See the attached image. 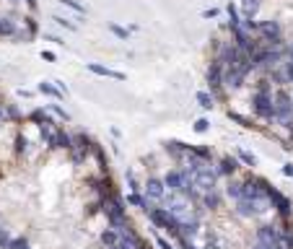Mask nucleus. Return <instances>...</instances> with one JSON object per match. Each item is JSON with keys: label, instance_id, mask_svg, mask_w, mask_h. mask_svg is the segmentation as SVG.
I'll return each instance as SVG.
<instances>
[{"label": "nucleus", "instance_id": "obj_4", "mask_svg": "<svg viewBox=\"0 0 293 249\" xmlns=\"http://www.w3.org/2000/svg\"><path fill=\"white\" fill-rule=\"evenodd\" d=\"M88 138L83 135V133H78V135H73V145H70V151H73V161L76 164H80L86 159V153H88Z\"/></svg>", "mask_w": 293, "mask_h": 249}, {"label": "nucleus", "instance_id": "obj_16", "mask_svg": "<svg viewBox=\"0 0 293 249\" xmlns=\"http://www.w3.org/2000/svg\"><path fill=\"white\" fill-rule=\"evenodd\" d=\"M52 21L57 24V26H62V29H68V31H78V26L70 21V18H65V16H52Z\"/></svg>", "mask_w": 293, "mask_h": 249}, {"label": "nucleus", "instance_id": "obj_28", "mask_svg": "<svg viewBox=\"0 0 293 249\" xmlns=\"http://www.w3.org/2000/svg\"><path fill=\"white\" fill-rule=\"evenodd\" d=\"M283 174H286V177H293V164H286V166H283Z\"/></svg>", "mask_w": 293, "mask_h": 249}, {"label": "nucleus", "instance_id": "obj_2", "mask_svg": "<svg viewBox=\"0 0 293 249\" xmlns=\"http://www.w3.org/2000/svg\"><path fill=\"white\" fill-rule=\"evenodd\" d=\"M272 104H275V117L283 119V122H291L293 119V96L288 91H275V96H272Z\"/></svg>", "mask_w": 293, "mask_h": 249}, {"label": "nucleus", "instance_id": "obj_3", "mask_svg": "<svg viewBox=\"0 0 293 249\" xmlns=\"http://www.w3.org/2000/svg\"><path fill=\"white\" fill-rule=\"evenodd\" d=\"M104 213L109 218V223H114V221H125V205H122V200L117 197V195H107Z\"/></svg>", "mask_w": 293, "mask_h": 249}, {"label": "nucleus", "instance_id": "obj_7", "mask_svg": "<svg viewBox=\"0 0 293 249\" xmlns=\"http://www.w3.org/2000/svg\"><path fill=\"white\" fill-rule=\"evenodd\" d=\"M86 68H88L91 73H96V76L114 78V81H125V73H120V70H112V68H107V65H99V62H88Z\"/></svg>", "mask_w": 293, "mask_h": 249}, {"label": "nucleus", "instance_id": "obj_37", "mask_svg": "<svg viewBox=\"0 0 293 249\" xmlns=\"http://www.w3.org/2000/svg\"><path fill=\"white\" fill-rule=\"evenodd\" d=\"M291 133H293V125H291Z\"/></svg>", "mask_w": 293, "mask_h": 249}, {"label": "nucleus", "instance_id": "obj_25", "mask_svg": "<svg viewBox=\"0 0 293 249\" xmlns=\"http://www.w3.org/2000/svg\"><path fill=\"white\" fill-rule=\"evenodd\" d=\"M208 127H210L208 119H197V122H195V133H205Z\"/></svg>", "mask_w": 293, "mask_h": 249}, {"label": "nucleus", "instance_id": "obj_22", "mask_svg": "<svg viewBox=\"0 0 293 249\" xmlns=\"http://www.w3.org/2000/svg\"><path fill=\"white\" fill-rule=\"evenodd\" d=\"M239 159H241L244 164H249V166H257V159H254L252 153H246V151H241V153H239Z\"/></svg>", "mask_w": 293, "mask_h": 249}, {"label": "nucleus", "instance_id": "obj_19", "mask_svg": "<svg viewBox=\"0 0 293 249\" xmlns=\"http://www.w3.org/2000/svg\"><path fill=\"white\" fill-rule=\"evenodd\" d=\"M130 202H133V205H138V208H143V210H151V205H148V202H145V200H143V197L138 195V192H133Z\"/></svg>", "mask_w": 293, "mask_h": 249}, {"label": "nucleus", "instance_id": "obj_27", "mask_svg": "<svg viewBox=\"0 0 293 249\" xmlns=\"http://www.w3.org/2000/svg\"><path fill=\"white\" fill-rule=\"evenodd\" d=\"M286 78H288V81H293V60L286 65Z\"/></svg>", "mask_w": 293, "mask_h": 249}, {"label": "nucleus", "instance_id": "obj_15", "mask_svg": "<svg viewBox=\"0 0 293 249\" xmlns=\"http://www.w3.org/2000/svg\"><path fill=\"white\" fill-rule=\"evenodd\" d=\"M39 91L47 96H54V99H62V91L57 86H52V83H39Z\"/></svg>", "mask_w": 293, "mask_h": 249}, {"label": "nucleus", "instance_id": "obj_21", "mask_svg": "<svg viewBox=\"0 0 293 249\" xmlns=\"http://www.w3.org/2000/svg\"><path fill=\"white\" fill-rule=\"evenodd\" d=\"M60 3H62V5H68V8H73L76 13H83V11H86V8L80 5V3H76V0H60Z\"/></svg>", "mask_w": 293, "mask_h": 249}, {"label": "nucleus", "instance_id": "obj_29", "mask_svg": "<svg viewBox=\"0 0 293 249\" xmlns=\"http://www.w3.org/2000/svg\"><path fill=\"white\" fill-rule=\"evenodd\" d=\"M42 60H47V62H54V55H52V52H42Z\"/></svg>", "mask_w": 293, "mask_h": 249}, {"label": "nucleus", "instance_id": "obj_20", "mask_svg": "<svg viewBox=\"0 0 293 249\" xmlns=\"http://www.w3.org/2000/svg\"><path fill=\"white\" fill-rule=\"evenodd\" d=\"M8 249H31V247H29V242H26V239H11Z\"/></svg>", "mask_w": 293, "mask_h": 249}, {"label": "nucleus", "instance_id": "obj_5", "mask_svg": "<svg viewBox=\"0 0 293 249\" xmlns=\"http://www.w3.org/2000/svg\"><path fill=\"white\" fill-rule=\"evenodd\" d=\"M145 195H148L151 200H163L166 197V184H163L161 179H148L145 182Z\"/></svg>", "mask_w": 293, "mask_h": 249}, {"label": "nucleus", "instance_id": "obj_23", "mask_svg": "<svg viewBox=\"0 0 293 249\" xmlns=\"http://www.w3.org/2000/svg\"><path fill=\"white\" fill-rule=\"evenodd\" d=\"M109 29H112V34H117L120 39H127V31L122 29V26H117V24H109Z\"/></svg>", "mask_w": 293, "mask_h": 249}, {"label": "nucleus", "instance_id": "obj_34", "mask_svg": "<svg viewBox=\"0 0 293 249\" xmlns=\"http://www.w3.org/2000/svg\"><path fill=\"white\" fill-rule=\"evenodd\" d=\"M203 249H221V247H215V244H208V247H203Z\"/></svg>", "mask_w": 293, "mask_h": 249}, {"label": "nucleus", "instance_id": "obj_13", "mask_svg": "<svg viewBox=\"0 0 293 249\" xmlns=\"http://www.w3.org/2000/svg\"><path fill=\"white\" fill-rule=\"evenodd\" d=\"M236 169H239V164H236V159H231V156H226V159L221 161V174H234Z\"/></svg>", "mask_w": 293, "mask_h": 249}, {"label": "nucleus", "instance_id": "obj_9", "mask_svg": "<svg viewBox=\"0 0 293 249\" xmlns=\"http://www.w3.org/2000/svg\"><path fill=\"white\" fill-rule=\"evenodd\" d=\"M50 145L52 148H57V151H70V145H73V138L70 135H65V130H54V135H52V140H50Z\"/></svg>", "mask_w": 293, "mask_h": 249}, {"label": "nucleus", "instance_id": "obj_38", "mask_svg": "<svg viewBox=\"0 0 293 249\" xmlns=\"http://www.w3.org/2000/svg\"><path fill=\"white\" fill-rule=\"evenodd\" d=\"M0 228H3V226H0Z\"/></svg>", "mask_w": 293, "mask_h": 249}, {"label": "nucleus", "instance_id": "obj_12", "mask_svg": "<svg viewBox=\"0 0 293 249\" xmlns=\"http://www.w3.org/2000/svg\"><path fill=\"white\" fill-rule=\"evenodd\" d=\"M241 192H244V184H241V182H228V187H226V195H228V197L241 200Z\"/></svg>", "mask_w": 293, "mask_h": 249}, {"label": "nucleus", "instance_id": "obj_35", "mask_svg": "<svg viewBox=\"0 0 293 249\" xmlns=\"http://www.w3.org/2000/svg\"><path fill=\"white\" fill-rule=\"evenodd\" d=\"M288 55H291V60H293V44H291V50H288Z\"/></svg>", "mask_w": 293, "mask_h": 249}, {"label": "nucleus", "instance_id": "obj_30", "mask_svg": "<svg viewBox=\"0 0 293 249\" xmlns=\"http://www.w3.org/2000/svg\"><path fill=\"white\" fill-rule=\"evenodd\" d=\"M203 16H205V18H215V16H218V11H215V8H210V11H205Z\"/></svg>", "mask_w": 293, "mask_h": 249}, {"label": "nucleus", "instance_id": "obj_14", "mask_svg": "<svg viewBox=\"0 0 293 249\" xmlns=\"http://www.w3.org/2000/svg\"><path fill=\"white\" fill-rule=\"evenodd\" d=\"M0 34L3 36H13L16 34V24L11 21V18H0Z\"/></svg>", "mask_w": 293, "mask_h": 249}, {"label": "nucleus", "instance_id": "obj_32", "mask_svg": "<svg viewBox=\"0 0 293 249\" xmlns=\"http://www.w3.org/2000/svg\"><path fill=\"white\" fill-rule=\"evenodd\" d=\"M156 244H159L161 249H171V244H166V242H163V239H156Z\"/></svg>", "mask_w": 293, "mask_h": 249}, {"label": "nucleus", "instance_id": "obj_11", "mask_svg": "<svg viewBox=\"0 0 293 249\" xmlns=\"http://www.w3.org/2000/svg\"><path fill=\"white\" fill-rule=\"evenodd\" d=\"M241 11H244V18H254L260 11V0H241Z\"/></svg>", "mask_w": 293, "mask_h": 249}, {"label": "nucleus", "instance_id": "obj_33", "mask_svg": "<svg viewBox=\"0 0 293 249\" xmlns=\"http://www.w3.org/2000/svg\"><path fill=\"white\" fill-rule=\"evenodd\" d=\"M13 3H26V5H31V8H34V5H36V0H13Z\"/></svg>", "mask_w": 293, "mask_h": 249}, {"label": "nucleus", "instance_id": "obj_17", "mask_svg": "<svg viewBox=\"0 0 293 249\" xmlns=\"http://www.w3.org/2000/svg\"><path fill=\"white\" fill-rule=\"evenodd\" d=\"M197 104L203 109H213V96H210L208 91H197Z\"/></svg>", "mask_w": 293, "mask_h": 249}, {"label": "nucleus", "instance_id": "obj_36", "mask_svg": "<svg viewBox=\"0 0 293 249\" xmlns=\"http://www.w3.org/2000/svg\"><path fill=\"white\" fill-rule=\"evenodd\" d=\"M0 119H3V109H0Z\"/></svg>", "mask_w": 293, "mask_h": 249}, {"label": "nucleus", "instance_id": "obj_10", "mask_svg": "<svg viewBox=\"0 0 293 249\" xmlns=\"http://www.w3.org/2000/svg\"><path fill=\"white\" fill-rule=\"evenodd\" d=\"M102 244L107 249H125L122 247V239H120V234H117L114 228H107V231L102 234Z\"/></svg>", "mask_w": 293, "mask_h": 249}, {"label": "nucleus", "instance_id": "obj_24", "mask_svg": "<svg viewBox=\"0 0 293 249\" xmlns=\"http://www.w3.org/2000/svg\"><path fill=\"white\" fill-rule=\"evenodd\" d=\"M50 109H52V112H54V114H57L60 119H65V122H68V119H70V114L65 112V109H60V107H54V104H50Z\"/></svg>", "mask_w": 293, "mask_h": 249}, {"label": "nucleus", "instance_id": "obj_18", "mask_svg": "<svg viewBox=\"0 0 293 249\" xmlns=\"http://www.w3.org/2000/svg\"><path fill=\"white\" fill-rule=\"evenodd\" d=\"M203 200H205V205L208 208H218V202H221V197H218V192H203Z\"/></svg>", "mask_w": 293, "mask_h": 249}, {"label": "nucleus", "instance_id": "obj_31", "mask_svg": "<svg viewBox=\"0 0 293 249\" xmlns=\"http://www.w3.org/2000/svg\"><path fill=\"white\" fill-rule=\"evenodd\" d=\"M47 39H50V42H54V44H65V42L60 39V36H52V34H47Z\"/></svg>", "mask_w": 293, "mask_h": 249}, {"label": "nucleus", "instance_id": "obj_26", "mask_svg": "<svg viewBox=\"0 0 293 249\" xmlns=\"http://www.w3.org/2000/svg\"><path fill=\"white\" fill-rule=\"evenodd\" d=\"M31 119H34V122H44V119H47V117H44V112H42V109H36V112H31Z\"/></svg>", "mask_w": 293, "mask_h": 249}, {"label": "nucleus", "instance_id": "obj_1", "mask_svg": "<svg viewBox=\"0 0 293 249\" xmlns=\"http://www.w3.org/2000/svg\"><path fill=\"white\" fill-rule=\"evenodd\" d=\"M252 104H254V114L262 117V119H272L275 117V104H272V94L267 91V81L260 83L257 94L252 96Z\"/></svg>", "mask_w": 293, "mask_h": 249}, {"label": "nucleus", "instance_id": "obj_8", "mask_svg": "<svg viewBox=\"0 0 293 249\" xmlns=\"http://www.w3.org/2000/svg\"><path fill=\"white\" fill-rule=\"evenodd\" d=\"M208 83L213 88H221L223 86V65L218 60H213V65H210V70H208Z\"/></svg>", "mask_w": 293, "mask_h": 249}, {"label": "nucleus", "instance_id": "obj_6", "mask_svg": "<svg viewBox=\"0 0 293 249\" xmlns=\"http://www.w3.org/2000/svg\"><path fill=\"white\" fill-rule=\"evenodd\" d=\"M257 29L262 31L265 42H278L280 39V26L275 21H262V24H257Z\"/></svg>", "mask_w": 293, "mask_h": 249}]
</instances>
